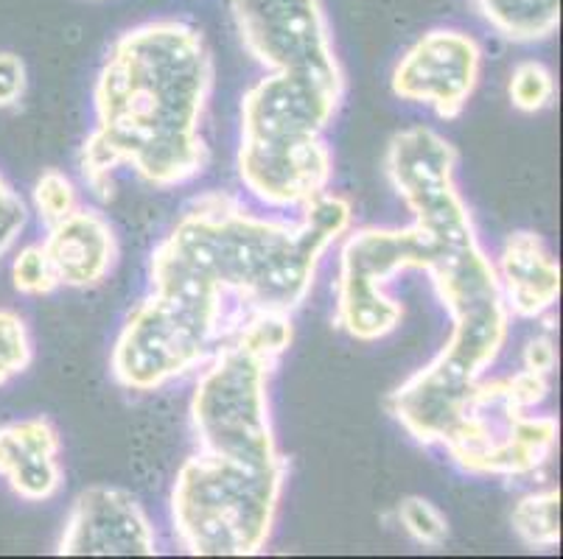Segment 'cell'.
Segmentation results:
<instances>
[{
    "mask_svg": "<svg viewBox=\"0 0 563 559\" xmlns=\"http://www.w3.org/2000/svg\"><path fill=\"white\" fill-rule=\"evenodd\" d=\"M351 219V204L334 193L306 204L298 222L253 213L230 193L194 199L152 253L150 294L118 333L112 378L155 392L208 361L247 322L295 314Z\"/></svg>",
    "mask_w": 563,
    "mask_h": 559,
    "instance_id": "obj_1",
    "label": "cell"
},
{
    "mask_svg": "<svg viewBox=\"0 0 563 559\" xmlns=\"http://www.w3.org/2000/svg\"><path fill=\"white\" fill-rule=\"evenodd\" d=\"M387 177L427 230V271L446 308L452 333L446 345L387 406L415 443L440 445L454 434L471 392L508 342L510 314L501 300L494 260L479 244L477 227L457 188V148L429 126L401 130L387 146Z\"/></svg>",
    "mask_w": 563,
    "mask_h": 559,
    "instance_id": "obj_2",
    "label": "cell"
},
{
    "mask_svg": "<svg viewBox=\"0 0 563 559\" xmlns=\"http://www.w3.org/2000/svg\"><path fill=\"white\" fill-rule=\"evenodd\" d=\"M280 358L235 336L208 358L191 400L197 450L172 487V529L194 557H255L278 521L286 459L269 412Z\"/></svg>",
    "mask_w": 563,
    "mask_h": 559,
    "instance_id": "obj_3",
    "label": "cell"
},
{
    "mask_svg": "<svg viewBox=\"0 0 563 559\" xmlns=\"http://www.w3.org/2000/svg\"><path fill=\"white\" fill-rule=\"evenodd\" d=\"M213 79V54L197 25L163 18L124 31L96 76V123L79 154L93 197L112 199L121 168L157 191L199 177L208 163L202 121Z\"/></svg>",
    "mask_w": 563,
    "mask_h": 559,
    "instance_id": "obj_4",
    "label": "cell"
},
{
    "mask_svg": "<svg viewBox=\"0 0 563 559\" xmlns=\"http://www.w3.org/2000/svg\"><path fill=\"white\" fill-rule=\"evenodd\" d=\"M342 101L291 76L266 74L244 92L239 177L258 202L303 210L329 193L334 177L325 130Z\"/></svg>",
    "mask_w": 563,
    "mask_h": 559,
    "instance_id": "obj_5",
    "label": "cell"
},
{
    "mask_svg": "<svg viewBox=\"0 0 563 559\" xmlns=\"http://www.w3.org/2000/svg\"><path fill=\"white\" fill-rule=\"evenodd\" d=\"M427 230L365 227L345 238L340 249L336 280V327L356 342H378L390 336L404 320V308L387 294L393 277L421 269L427 258Z\"/></svg>",
    "mask_w": 563,
    "mask_h": 559,
    "instance_id": "obj_6",
    "label": "cell"
},
{
    "mask_svg": "<svg viewBox=\"0 0 563 559\" xmlns=\"http://www.w3.org/2000/svg\"><path fill=\"white\" fill-rule=\"evenodd\" d=\"M239 37L266 74L291 76L342 101L345 70L322 0H228Z\"/></svg>",
    "mask_w": 563,
    "mask_h": 559,
    "instance_id": "obj_7",
    "label": "cell"
},
{
    "mask_svg": "<svg viewBox=\"0 0 563 559\" xmlns=\"http://www.w3.org/2000/svg\"><path fill=\"white\" fill-rule=\"evenodd\" d=\"M558 445V420L514 406L499 381H479L463 420L443 443L471 476H530L544 468Z\"/></svg>",
    "mask_w": 563,
    "mask_h": 559,
    "instance_id": "obj_8",
    "label": "cell"
},
{
    "mask_svg": "<svg viewBox=\"0 0 563 559\" xmlns=\"http://www.w3.org/2000/svg\"><path fill=\"white\" fill-rule=\"evenodd\" d=\"M483 74V45L463 29H432L415 40L393 70V92L440 118L463 115Z\"/></svg>",
    "mask_w": 563,
    "mask_h": 559,
    "instance_id": "obj_9",
    "label": "cell"
},
{
    "mask_svg": "<svg viewBox=\"0 0 563 559\" xmlns=\"http://www.w3.org/2000/svg\"><path fill=\"white\" fill-rule=\"evenodd\" d=\"M56 554L63 557H155V526L135 495L96 484L74 501Z\"/></svg>",
    "mask_w": 563,
    "mask_h": 559,
    "instance_id": "obj_10",
    "label": "cell"
},
{
    "mask_svg": "<svg viewBox=\"0 0 563 559\" xmlns=\"http://www.w3.org/2000/svg\"><path fill=\"white\" fill-rule=\"evenodd\" d=\"M63 437L51 420L25 417L0 425V476L29 504H43L63 490Z\"/></svg>",
    "mask_w": 563,
    "mask_h": 559,
    "instance_id": "obj_11",
    "label": "cell"
},
{
    "mask_svg": "<svg viewBox=\"0 0 563 559\" xmlns=\"http://www.w3.org/2000/svg\"><path fill=\"white\" fill-rule=\"evenodd\" d=\"M59 286L68 289H96L110 277L118 260V241L112 224L99 210L76 208L48 227L43 241Z\"/></svg>",
    "mask_w": 563,
    "mask_h": 559,
    "instance_id": "obj_12",
    "label": "cell"
},
{
    "mask_svg": "<svg viewBox=\"0 0 563 559\" xmlns=\"http://www.w3.org/2000/svg\"><path fill=\"white\" fill-rule=\"evenodd\" d=\"M494 269L508 314L519 320H539L555 308L561 294V269L539 233H510L501 244Z\"/></svg>",
    "mask_w": 563,
    "mask_h": 559,
    "instance_id": "obj_13",
    "label": "cell"
},
{
    "mask_svg": "<svg viewBox=\"0 0 563 559\" xmlns=\"http://www.w3.org/2000/svg\"><path fill=\"white\" fill-rule=\"evenodd\" d=\"M485 23L516 45L544 43L561 25V0H474Z\"/></svg>",
    "mask_w": 563,
    "mask_h": 559,
    "instance_id": "obj_14",
    "label": "cell"
},
{
    "mask_svg": "<svg viewBox=\"0 0 563 559\" xmlns=\"http://www.w3.org/2000/svg\"><path fill=\"white\" fill-rule=\"evenodd\" d=\"M514 532L519 540L530 548H555L561 543V492L552 490L530 492L516 504Z\"/></svg>",
    "mask_w": 563,
    "mask_h": 559,
    "instance_id": "obj_15",
    "label": "cell"
},
{
    "mask_svg": "<svg viewBox=\"0 0 563 559\" xmlns=\"http://www.w3.org/2000/svg\"><path fill=\"white\" fill-rule=\"evenodd\" d=\"M508 96L516 110L525 115H536L555 101V76L544 62H519L510 74Z\"/></svg>",
    "mask_w": 563,
    "mask_h": 559,
    "instance_id": "obj_16",
    "label": "cell"
},
{
    "mask_svg": "<svg viewBox=\"0 0 563 559\" xmlns=\"http://www.w3.org/2000/svg\"><path fill=\"white\" fill-rule=\"evenodd\" d=\"M34 358V345L23 316L0 308V387L23 376Z\"/></svg>",
    "mask_w": 563,
    "mask_h": 559,
    "instance_id": "obj_17",
    "label": "cell"
},
{
    "mask_svg": "<svg viewBox=\"0 0 563 559\" xmlns=\"http://www.w3.org/2000/svg\"><path fill=\"white\" fill-rule=\"evenodd\" d=\"M398 521L407 529V535L412 537L418 546L427 548H440L449 537V523L446 515L438 510L434 504H429L421 495H409L398 504Z\"/></svg>",
    "mask_w": 563,
    "mask_h": 559,
    "instance_id": "obj_18",
    "label": "cell"
},
{
    "mask_svg": "<svg viewBox=\"0 0 563 559\" xmlns=\"http://www.w3.org/2000/svg\"><path fill=\"white\" fill-rule=\"evenodd\" d=\"M34 208H37L45 227L74 213L79 208V191H76L74 179L68 174L56 171V168L45 171L34 185Z\"/></svg>",
    "mask_w": 563,
    "mask_h": 559,
    "instance_id": "obj_19",
    "label": "cell"
},
{
    "mask_svg": "<svg viewBox=\"0 0 563 559\" xmlns=\"http://www.w3.org/2000/svg\"><path fill=\"white\" fill-rule=\"evenodd\" d=\"M12 283L25 297H45L59 289V280H56L54 266H51L43 244L20 249L12 264Z\"/></svg>",
    "mask_w": 563,
    "mask_h": 559,
    "instance_id": "obj_20",
    "label": "cell"
},
{
    "mask_svg": "<svg viewBox=\"0 0 563 559\" xmlns=\"http://www.w3.org/2000/svg\"><path fill=\"white\" fill-rule=\"evenodd\" d=\"M25 222H29V208L14 191L12 185L0 174V258L14 246V241L23 233Z\"/></svg>",
    "mask_w": 563,
    "mask_h": 559,
    "instance_id": "obj_21",
    "label": "cell"
},
{
    "mask_svg": "<svg viewBox=\"0 0 563 559\" xmlns=\"http://www.w3.org/2000/svg\"><path fill=\"white\" fill-rule=\"evenodd\" d=\"M25 65L12 51H0V110L18 104L25 92Z\"/></svg>",
    "mask_w": 563,
    "mask_h": 559,
    "instance_id": "obj_22",
    "label": "cell"
},
{
    "mask_svg": "<svg viewBox=\"0 0 563 559\" xmlns=\"http://www.w3.org/2000/svg\"><path fill=\"white\" fill-rule=\"evenodd\" d=\"M527 369H536V372H547L550 376L552 369H555L558 353H555V342L550 336H536L527 342L525 356H521Z\"/></svg>",
    "mask_w": 563,
    "mask_h": 559,
    "instance_id": "obj_23",
    "label": "cell"
}]
</instances>
